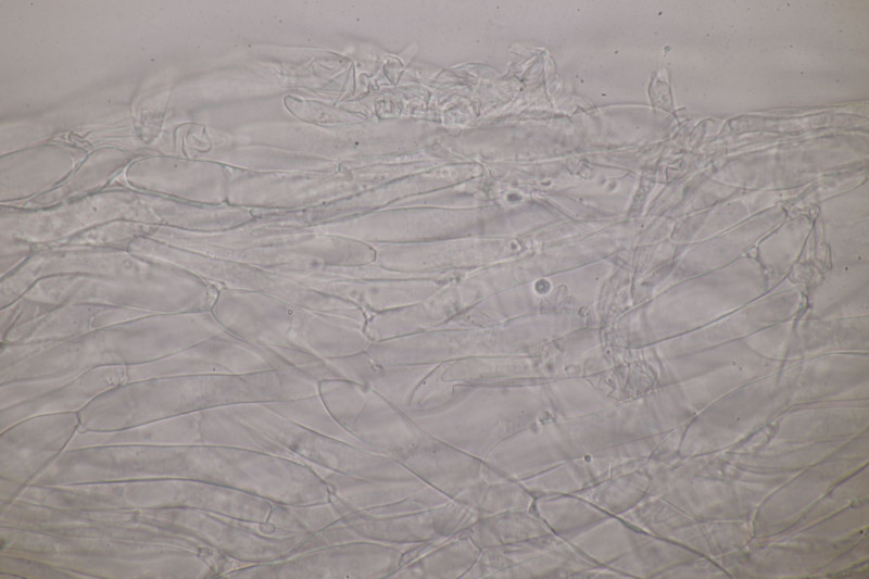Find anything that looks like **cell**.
I'll list each match as a JSON object with an SVG mask.
<instances>
[{
  "label": "cell",
  "mask_w": 869,
  "mask_h": 579,
  "mask_svg": "<svg viewBox=\"0 0 869 579\" xmlns=\"http://www.w3.org/2000/svg\"><path fill=\"white\" fill-rule=\"evenodd\" d=\"M318 393L294 368L242 375H185L125 382L79 412L80 432H111L215 406L274 403Z\"/></svg>",
  "instance_id": "cell-1"
},
{
  "label": "cell",
  "mask_w": 869,
  "mask_h": 579,
  "mask_svg": "<svg viewBox=\"0 0 869 579\" xmlns=\"http://www.w3.org/2000/svg\"><path fill=\"white\" fill-rule=\"evenodd\" d=\"M223 332L211 311H205L152 314L60 341L1 343L0 383L140 365Z\"/></svg>",
  "instance_id": "cell-2"
},
{
  "label": "cell",
  "mask_w": 869,
  "mask_h": 579,
  "mask_svg": "<svg viewBox=\"0 0 869 579\" xmlns=\"http://www.w3.org/2000/svg\"><path fill=\"white\" fill-rule=\"evenodd\" d=\"M245 217V212L237 206L190 204L130 188H118L46 210L1 205L0 234L23 238L38 246H50L61 243L90 227L114 221L216 231L239 226Z\"/></svg>",
  "instance_id": "cell-3"
},
{
  "label": "cell",
  "mask_w": 869,
  "mask_h": 579,
  "mask_svg": "<svg viewBox=\"0 0 869 579\" xmlns=\"http://www.w3.org/2000/svg\"><path fill=\"white\" fill-rule=\"evenodd\" d=\"M0 553L27 556L91 578H219L204 556L179 547L0 526Z\"/></svg>",
  "instance_id": "cell-4"
},
{
  "label": "cell",
  "mask_w": 869,
  "mask_h": 579,
  "mask_svg": "<svg viewBox=\"0 0 869 579\" xmlns=\"http://www.w3.org/2000/svg\"><path fill=\"white\" fill-rule=\"evenodd\" d=\"M14 501L65 509L191 507L250 523H266L274 505L264 498L221 484L175 479L29 484Z\"/></svg>",
  "instance_id": "cell-5"
},
{
  "label": "cell",
  "mask_w": 869,
  "mask_h": 579,
  "mask_svg": "<svg viewBox=\"0 0 869 579\" xmlns=\"http://www.w3.org/2000/svg\"><path fill=\"white\" fill-rule=\"evenodd\" d=\"M219 289L193 275L174 281L58 275L38 280L23 295L49 305L92 304L176 314L210 311Z\"/></svg>",
  "instance_id": "cell-6"
},
{
  "label": "cell",
  "mask_w": 869,
  "mask_h": 579,
  "mask_svg": "<svg viewBox=\"0 0 869 579\" xmlns=\"http://www.w3.org/2000/svg\"><path fill=\"white\" fill-rule=\"evenodd\" d=\"M105 444L238 448L305 463L245 423L238 404L204 408L121 431H77L67 450Z\"/></svg>",
  "instance_id": "cell-7"
},
{
  "label": "cell",
  "mask_w": 869,
  "mask_h": 579,
  "mask_svg": "<svg viewBox=\"0 0 869 579\" xmlns=\"http://www.w3.org/2000/svg\"><path fill=\"white\" fill-rule=\"evenodd\" d=\"M58 275L152 281H174L191 276L180 268L141 257L128 250L71 244L39 246L17 272L0 280V307L22 297L38 280Z\"/></svg>",
  "instance_id": "cell-8"
},
{
  "label": "cell",
  "mask_w": 869,
  "mask_h": 579,
  "mask_svg": "<svg viewBox=\"0 0 869 579\" xmlns=\"http://www.w3.org/2000/svg\"><path fill=\"white\" fill-rule=\"evenodd\" d=\"M238 410L245 423L308 465L363 478L418 479L383 453L306 429L265 403H241Z\"/></svg>",
  "instance_id": "cell-9"
},
{
  "label": "cell",
  "mask_w": 869,
  "mask_h": 579,
  "mask_svg": "<svg viewBox=\"0 0 869 579\" xmlns=\"http://www.w3.org/2000/svg\"><path fill=\"white\" fill-rule=\"evenodd\" d=\"M318 393L345 430L395 461L430 437L402 407L357 382L324 380L318 382Z\"/></svg>",
  "instance_id": "cell-10"
},
{
  "label": "cell",
  "mask_w": 869,
  "mask_h": 579,
  "mask_svg": "<svg viewBox=\"0 0 869 579\" xmlns=\"http://www.w3.org/2000/svg\"><path fill=\"white\" fill-rule=\"evenodd\" d=\"M413 545L366 540L349 542L310 550L276 562L240 567L222 578H389L400 567L403 553Z\"/></svg>",
  "instance_id": "cell-11"
},
{
  "label": "cell",
  "mask_w": 869,
  "mask_h": 579,
  "mask_svg": "<svg viewBox=\"0 0 869 579\" xmlns=\"http://www.w3.org/2000/svg\"><path fill=\"white\" fill-rule=\"evenodd\" d=\"M291 368L272 347L223 332L159 360L127 367V382L185 375H242Z\"/></svg>",
  "instance_id": "cell-12"
},
{
  "label": "cell",
  "mask_w": 869,
  "mask_h": 579,
  "mask_svg": "<svg viewBox=\"0 0 869 579\" xmlns=\"http://www.w3.org/2000/svg\"><path fill=\"white\" fill-rule=\"evenodd\" d=\"M79 413L25 418L0 435V479L22 491L65 450L79 430Z\"/></svg>",
  "instance_id": "cell-13"
},
{
  "label": "cell",
  "mask_w": 869,
  "mask_h": 579,
  "mask_svg": "<svg viewBox=\"0 0 869 579\" xmlns=\"http://www.w3.org/2000/svg\"><path fill=\"white\" fill-rule=\"evenodd\" d=\"M130 189L198 205L227 203L230 177L211 164L177 159H144L124 174Z\"/></svg>",
  "instance_id": "cell-14"
},
{
  "label": "cell",
  "mask_w": 869,
  "mask_h": 579,
  "mask_svg": "<svg viewBox=\"0 0 869 579\" xmlns=\"http://www.w3.org/2000/svg\"><path fill=\"white\" fill-rule=\"evenodd\" d=\"M295 307L267 294L219 289L211 307L218 324L232 336L265 345H290Z\"/></svg>",
  "instance_id": "cell-15"
},
{
  "label": "cell",
  "mask_w": 869,
  "mask_h": 579,
  "mask_svg": "<svg viewBox=\"0 0 869 579\" xmlns=\"http://www.w3.org/2000/svg\"><path fill=\"white\" fill-rule=\"evenodd\" d=\"M149 315L152 314L92 304L53 305L38 317L9 330L0 342L23 344L60 341Z\"/></svg>",
  "instance_id": "cell-16"
},
{
  "label": "cell",
  "mask_w": 869,
  "mask_h": 579,
  "mask_svg": "<svg viewBox=\"0 0 869 579\" xmlns=\"http://www.w3.org/2000/svg\"><path fill=\"white\" fill-rule=\"evenodd\" d=\"M127 382L126 366L89 369L29 401L0 410V432L37 415L79 413L103 393Z\"/></svg>",
  "instance_id": "cell-17"
},
{
  "label": "cell",
  "mask_w": 869,
  "mask_h": 579,
  "mask_svg": "<svg viewBox=\"0 0 869 579\" xmlns=\"http://www.w3.org/2000/svg\"><path fill=\"white\" fill-rule=\"evenodd\" d=\"M370 344L364 325L354 319L300 307L294 310L292 347L335 360L365 352Z\"/></svg>",
  "instance_id": "cell-18"
},
{
  "label": "cell",
  "mask_w": 869,
  "mask_h": 579,
  "mask_svg": "<svg viewBox=\"0 0 869 579\" xmlns=\"http://www.w3.org/2000/svg\"><path fill=\"white\" fill-rule=\"evenodd\" d=\"M66 152H36L2 160L1 205L29 200L59 187L79 165Z\"/></svg>",
  "instance_id": "cell-19"
},
{
  "label": "cell",
  "mask_w": 869,
  "mask_h": 579,
  "mask_svg": "<svg viewBox=\"0 0 869 579\" xmlns=\"http://www.w3.org/2000/svg\"><path fill=\"white\" fill-rule=\"evenodd\" d=\"M312 467L327 486L340 518L396 502L429 487L419 479L363 478Z\"/></svg>",
  "instance_id": "cell-20"
},
{
  "label": "cell",
  "mask_w": 869,
  "mask_h": 579,
  "mask_svg": "<svg viewBox=\"0 0 869 579\" xmlns=\"http://www.w3.org/2000/svg\"><path fill=\"white\" fill-rule=\"evenodd\" d=\"M329 361L344 379L371 389L403 410L408 407L415 390L429 372L424 365L385 364L366 351Z\"/></svg>",
  "instance_id": "cell-21"
},
{
  "label": "cell",
  "mask_w": 869,
  "mask_h": 579,
  "mask_svg": "<svg viewBox=\"0 0 869 579\" xmlns=\"http://www.w3.org/2000/svg\"><path fill=\"white\" fill-rule=\"evenodd\" d=\"M419 278L347 279L310 281L304 285L361 307L370 316L418 302L427 292Z\"/></svg>",
  "instance_id": "cell-22"
},
{
  "label": "cell",
  "mask_w": 869,
  "mask_h": 579,
  "mask_svg": "<svg viewBox=\"0 0 869 579\" xmlns=\"http://www.w3.org/2000/svg\"><path fill=\"white\" fill-rule=\"evenodd\" d=\"M448 516L445 507L439 506L416 513L365 517L350 514L340 518L362 540L393 545L418 544L444 534Z\"/></svg>",
  "instance_id": "cell-23"
},
{
  "label": "cell",
  "mask_w": 869,
  "mask_h": 579,
  "mask_svg": "<svg viewBox=\"0 0 869 579\" xmlns=\"http://www.w3.org/2000/svg\"><path fill=\"white\" fill-rule=\"evenodd\" d=\"M128 162L129 156L124 153H95L52 191L29 200L5 204V206L46 210L75 202L103 191V188L127 166Z\"/></svg>",
  "instance_id": "cell-24"
},
{
  "label": "cell",
  "mask_w": 869,
  "mask_h": 579,
  "mask_svg": "<svg viewBox=\"0 0 869 579\" xmlns=\"http://www.w3.org/2000/svg\"><path fill=\"white\" fill-rule=\"evenodd\" d=\"M265 404L278 414L306 429L351 444L367 448L336 420L326 407L319 393Z\"/></svg>",
  "instance_id": "cell-25"
},
{
  "label": "cell",
  "mask_w": 869,
  "mask_h": 579,
  "mask_svg": "<svg viewBox=\"0 0 869 579\" xmlns=\"http://www.w3.org/2000/svg\"><path fill=\"white\" fill-rule=\"evenodd\" d=\"M339 519L330 501L301 505L274 502L267 523L291 534H310Z\"/></svg>",
  "instance_id": "cell-26"
},
{
  "label": "cell",
  "mask_w": 869,
  "mask_h": 579,
  "mask_svg": "<svg viewBox=\"0 0 869 579\" xmlns=\"http://www.w3.org/2000/svg\"><path fill=\"white\" fill-rule=\"evenodd\" d=\"M158 227L140 222L114 221L90 227L58 244L128 250L135 240L149 238Z\"/></svg>",
  "instance_id": "cell-27"
},
{
  "label": "cell",
  "mask_w": 869,
  "mask_h": 579,
  "mask_svg": "<svg viewBox=\"0 0 869 579\" xmlns=\"http://www.w3.org/2000/svg\"><path fill=\"white\" fill-rule=\"evenodd\" d=\"M1 576L49 579H86L79 572L27 556L0 553Z\"/></svg>",
  "instance_id": "cell-28"
},
{
  "label": "cell",
  "mask_w": 869,
  "mask_h": 579,
  "mask_svg": "<svg viewBox=\"0 0 869 579\" xmlns=\"http://www.w3.org/2000/svg\"><path fill=\"white\" fill-rule=\"evenodd\" d=\"M272 348L291 368L298 369L317 382L344 379L331 361L310 351L292 345H275Z\"/></svg>",
  "instance_id": "cell-29"
},
{
  "label": "cell",
  "mask_w": 869,
  "mask_h": 579,
  "mask_svg": "<svg viewBox=\"0 0 869 579\" xmlns=\"http://www.w3.org/2000/svg\"><path fill=\"white\" fill-rule=\"evenodd\" d=\"M38 248L23 238L0 234V280L17 272Z\"/></svg>",
  "instance_id": "cell-30"
},
{
  "label": "cell",
  "mask_w": 869,
  "mask_h": 579,
  "mask_svg": "<svg viewBox=\"0 0 869 579\" xmlns=\"http://www.w3.org/2000/svg\"><path fill=\"white\" fill-rule=\"evenodd\" d=\"M362 541V539L341 519L307 534L302 542L293 550L290 556L349 542Z\"/></svg>",
  "instance_id": "cell-31"
},
{
  "label": "cell",
  "mask_w": 869,
  "mask_h": 579,
  "mask_svg": "<svg viewBox=\"0 0 869 579\" xmlns=\"http://www.w3.org/2000/svg\"><path fill=\"white\" fill-rule=\"evenodd\" d=\"M52 306L22 295L9 305L1 307L0 339L12 328L38 317Z\"/></svg>",
  "instance_id": "cell-32"
}]
</instances>
